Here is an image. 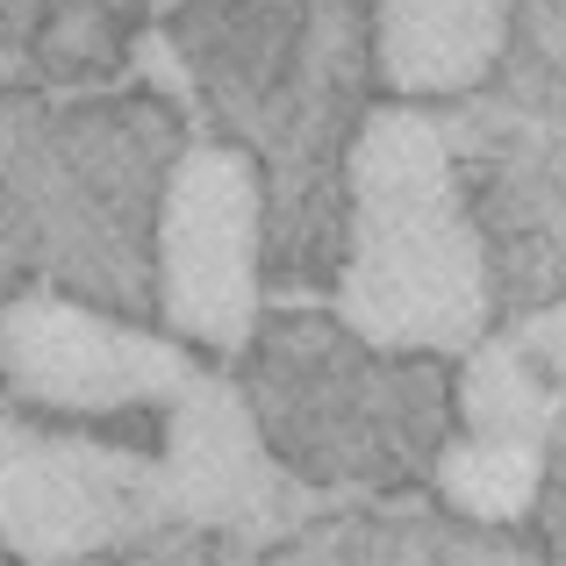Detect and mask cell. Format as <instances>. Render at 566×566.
Wrapping results in <instances>:
<instances>
[{
	"mask_svg": "<svg viewBox=\"0 0 566 566\" xmlns=\"http://www.w3.org/2000/svg\"><path fill=\"white\" fill-rule=\"evenodd\" d=\"M337 316L374 352H459L488 337V244L459 201L452 144L416 101L352 137V251Z\"/></svg>",
	"mask_w": 566,
	"mask_h": 566,
	"instance_id": "obj_1",
	"label": "cell"
},
{
	"mask_svg": "<svg viewBox=\"0 0 566 566\" xmlns=\"http://www.w3.org/2000/svg\"><path fill=\"white\" fill-rule=\"evenodd\" d=\"M265 187L237 144H187L158 201V308L201 352H244L259 323Z\"/></svg>",
	"mask_w": 566,
	"mask_h": 566,
	"instance_id": "obj_2",
	"label": "cell"
},
{
	"mask_svg": "<svg viewBox=\"0 0 566 566\" xmlns=\"http://www.w3.org/2000/svg\"><path fill=\"white\" fill-rule=\"evenodd\" d=\"M172 524L158 459L115 452L94 438H51L0 423V545L29 566L94 559L144 531Z\"/></svg>",
	"mask_w": 566,
	"mask_h": 566,
	"instance_id": "obj_3",
	"label": "cell"
},
{
	"mask_svg": "<svg viewBox=\"0 0 566 566\" xmlns=\"http://www.w3.org/2000/svg\"><path fill=\"white\" fill-rule=\"evenodd\" d=\"M187 337H158L115 323L65 294H14L0 308V380L22 401L57 416H115V409H172L193 387Z\"/></svg>",
	"mask_w": 566,
	"mask_h": 566,
	"instance_id": "obj_4",
	"label": "cell"
},
{
	"mask_svg": "<svg viewBox=\"0 0 566 566\" xmlns=\"http://www.w3.org/2000/svg\"><path fill=\"white\" fill-rule=\"evenodd\" d=\"M158 481H166L172 524L237 531V538H265L294 510V488L273 467L259 409L244 401V387L222 374H193V387L166 409Z\"/></svg>",
	"mask_w": 566,
	"mask_h": 566,
	"instance_id": "obj_5",
	"label": "cell"
},
{
	"mask_svg": "<svg viewBox=\"0 0 566 566\" xmlns=\"http://www.w3.org/2000/svg\"><path fill=\"white\" fill-rule=\"evenodd\" d=\"M510 43V0H374V72L395 101L473 94Z\"/></svg>",
	"mask_w": 566,
	"mask_h": 566,
	"instance_id": "obj_6",
	"label": "cell"
},
{
	"mask_svg": "<svg viewBox=\"0 0 566 566\" xmlns=\"http://www.w3.org/2000/svg\"><path fill=\"white\" fill-rule=\"evenodd\" d=\"M459 416H467L473 438H502V444H553L559 416H566V395L538 374L524 345L510 337H481L459 366Z\"/></svg>",
	"mask_w": 566,
	"mask_h": 566,
	"instance_id": "obj_7",
	"label": "cell"
},
{
	"mask_svg": "<svg viewBox=\"0 0 566 566\" xmlns=\"http://www.w3.org/2000/svg\"><path fill=\"white\" fill-rule=\"evenodd\" d=\"M545 452L538 444H502V438H459L438 452V495L473 524H516L538 510Z\"/></svg>",
	"mask_w": 566,
	"mask_h": 566,
	"instance_id": "obj_8",
	"label": "cell"
},
{
	"mask_svg": "<svg viewBox=\"0 0 566 566\" xmlns=\"http://www.w3.org/2000/svg\"><path fill=\"white\" fill-rule=\"evenodd\" d=\"M516 345L538 359V374L566 395V302H553V308H538V316H524L516 323Z\"/></svg>",
	"mask_w": 566,
	"mask_h": 566,
	"instance_id": "obj_9",
	"label": "cell"
},
{
	"mask_svg": "<svg viewBox=\"0 0 566 566\" xmlns=\"http://www.w3.org/2000/svg\"><path fill=\"white\" fill-rule=\"evenodd\" d=\"M187 8V0H151V14H180Z\"/></svg>",
	"mask_w": 566,
	"mask_h": 566,
	"instance_id": "obj_10",
	"label": "cell"
},
{
	"mask_svg": "<svg viewBox=\"0 0 566 566\" xmlns=\"http://www.w3.org/2000/svg\"><path fill=\"white\" fill-rule=\"evenodd\" d=\"M65 566H94V559H65Z\"/></svg>",
	"mask_w": 566,
	"mask_h": 566,
	"instance_id": "obj_11",
	"label": "cell"
}]
</instances>
